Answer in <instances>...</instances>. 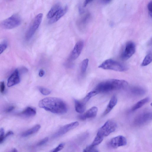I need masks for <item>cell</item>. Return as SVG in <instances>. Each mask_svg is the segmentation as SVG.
Returning <instances> with one entry per match:
<instances>
[{
	"instance_id": "6da1fadb",
	"label": "cell",
	"mask_w": 152,
	"mask_h": 152,
	"mask_svg": "<svg viewBox=\"0 0 152 152\" xmlns=\"http://www.w3.org/2000/svg\"><path fill=\"white\" fill-rule=\"evenodd\" d=\"M39 106L46 111L55 113H65L68 110L66 104L57 97H48L43 99L40 101Z\"/></svg>"
},
{
	"instance_id": "7a4b0ae2",
	"label": "cell",
	"mask_w": 152,
	"mask_h": 152,
	"mask_svg": "<svg viewBox=\"0 0 152 152\" xmlns=\"http://www.w3.org/2000/svg\"><path fill=\"white\" fill-rule=\"evenodd\" d=\"M128 82L125 80L110 79L98 84L94 90L98 94L123 89L127 86Z\"/></svg>"
},
{
	"instance_id": "3957f363",
	"label": "cell",
	"mask_w": 152,
	"mask_h": 152,
	"mask_svg": "<svg viewBox=\"0 0 152 152\" xmlns=\"http://www.w3.org/2000/svg\"><path fill=\"white\" fill-rule=\"evenodd\" d=\"M99 68L106 70H111L118 72H124L128 70L125 65L112 59H107L99 66Z\"/></svg>"
},
{
	"instance_id": "277c9868",
	"label": "cell",
	"mask_w": 152,
	"mask_h": 152,
	"mask_svg": "<svg viewBox=\"0 0 152 152\" xmlns=\"http://www.w3.org/2000/svg\"><path fill=\"white\" fill-rule=\"evenodd\" d=\"M21 19L19 15L14 14L3 21L1 23L2 27L10 30L18 27L21 24Z\"/></svg>"
},
{
	"instance_id": "5b68a950",
	"label": "cell",
	"mask_w": 152,
	"mask_h": 152,
	"mask_svg": "<svg viewBox=\"0 0 152 152\" xmlns=\"http://www.w3.org/2000/svg\"><path fill=\"white\" fill-rule=\"evenodd\" d=\"M117 127L116 123L112 120H109L99 129L97 135L104 138L115 131Z\"/></svg>"
},
{
	"instance_id": "8992f818",
	"label": "cell",
	"mask_w": 152,
	"mask_h": 152,
	"mask_svg": "<svg viewBox=\"0 0 152 152\" xmlns=\"http://www.w3.org/2000/svg\"><path fill=\"white\" fill-rule=\"evenodd\" d=\"M43 17V14L40 13L38 15L35 17L25 36V39L26 40L29 41L32 37L37 30L39 27Z\"/></svg>"
},
{
	"instance_id": "52a82bcc",
	"label": "cell",
	"mask_w": 152,
	"mask_h": 152,
	"mask_svg": "<svg viewBox=\"0 0 152 152\" xmlns=\"http://www.w3.org/2000/svg\"><path fill=\"white\" fill-rule=\"evenodd\" d=\"M152 117L151 112L148 111H144L135 117L134 121V124L137 126L142 125L151 121Z\"/></svg>"
},
{
	"instance_id": "ba28073f",
	"label": "cell",
	"mask_w": 152,
	"mask_h": 152,
	"mask_svg": "<svg viewBox=\"0 0 152 152\" xmlns=\"http://www.w3.org/2000/svg\"><path fill=\"white\" fill-rule=\"evenodd\" d=\"M135 52V46L133 42L126 43L121 55V58L123 60H127L134 54Z\"/></svg>"
},
{
	"instance_id": "9c48e42d",
	"label": "cell",
	"mask_w": 152,
	"mask_h": 152,
	"mask_svg": "<svg viewBox=\"0 0 152 152\" xmlns=\"http://www.w3.org/2000/svg\"><path fill=\"white\" fill-rule=\"evenodd\" d=\"M127 143V140L126 138L123 136L119 135L112 139L108 145L112 148L116 149L125 146Z\"/></svg>"
},
{
	"instance_id": "30bf717a",
	"label": "cell",
	"mask_w": 152,
	"mask_h": 152,
	"mask_svg": "<svg viewBox=\"0 0 152 152\" xmlns=\"http://www.w3.org/2000/svg\"><path fill=\"white\" fill-rule=\"evenodd\" d=\"M84 45L82 41H78L75 45L68 59L72 61L78 58L81 54Z\"/></svg>"
},
{
	"instance_id": "8fae6325",
	"label": "cell",
	"mask_w": 152,
	"mask_h": 152,
	"mask_svg": "<svg viewBox=\"0 0 152 152\" xmlns=\"http://www.w3.org/2000/svg\"><path fill=\"white\" fill-rule=\"evenodd\" d=\"M79 124V123L78 122H76L63 126L55 134L54 137H57L61 136L69 131L77 127Z\"/></svg>"
},
{
	"instance_id": "7c38bea8",
	"label": "cell",
	"mask_w": 152,
	"mask_h": 152,
	"mask_svg": "<svg viewBox=\"0 0 152 152\" xmlns=\"http://www.w3.org/2000/svg\"><path fill=\"white\" fill-rule=\"evenodd\" d=\"M21 81L19 72L17 69L12 73L8 80L7 85L10 87L19 84Z\"/></svg>"
},
{
	"instance_id": "4fadbf2b",
	"label": "cell",
	"mask_w": 152,
	"mask_h": 152,
	"mask_svg": "<svg viewBox=\"0 0 152 152\" xmlns=\"http://www.w3.org/2000/svg\"><path fill=\"white\" fill-rule=\"evenodd\" d=\"M68 10V7L66 6L64 8H61L57 12L55 15L49 21V23L53 24L57 22L66 14Z\"/></svg>"
},
{
	"instance_id": "5bb4252c",
	"label": "cell",
	"mask_w": 152,
	"mask_h": 152,
	"mask_svg": "<svg viewBox=\"0 0 152 152\" xmlns=\"http://www.w3.org/2000/svg\"><path fill=\"white\" fill-rule=\"evenodd\" d=\"M75 108L76 111L79 113H82L85 111L86 102L83 99L82 100L75 99Z\"/></svg>"
},
{
	"instance_id": "9a60e30c",
	"label": "cell",
	"mask_w": 152,
	"mask_h": 152,
	"mask_svg": "<svg viewBox=\"0 0 152 152\" xmlns=\"http://www.w3.org/2000/svg\"><path fill=\"white\" fill-rule=\"evenodd\" d=\"M118 101L117 98L116 96H113L110 100L108 105L103 113V116L107 115L117 105Z\"/></svg>"
},
{
	"instance_id": "2e32d148",
	"label": "cell",
	"mask_w": 152,
	"mask_h": 152,
	"mask_svg": "<svg viewBox=\"0 0 152 152\" xmlns=\"http://www.w3.org/2000/svg\"><path fill=\"white\" fill-rule=\"evenodd\" d=\"M131 93L136 96H142L146 92V90L142 87L137 86H133L131 89Z\"/></svg>"
},
{
	"instance_id": "e0dca14e",
	"label": "cell",
	"mask_w": 152,
	"mask_h": 152,
	"mask_svg": "<svg viewBox=\"0 0 152 152\" xmlns=\"http://www.w3.org/2000/svg\"><path fill=\"white\" fill-rule=\"evenodd\" d=\"M61 8V5L59 3H57L48 12L47 15L48 18L49 19L52 18Z\"/></svg>"
},
{
	"instance_id": "ac0fdd59",
	"label": "cell",
	"mask_w": 152,
	"mask_h": 152,
	"mask_svg": "<svg viewBox=\"0 0 152 152\" xmlns=\"http://www.w3.org/2000/svg\"><path fill=\"white\" fill-rule=\"evenodd\" d=\"M150 100L149 97H146L139 101L132 107V111H135L142 107L144 105L148 103Z\"/></svg>"
},
{
	"instance_id": "d6986e66",
	"label": "cell",
	"mask_w": 152,
	"mask_h": 152,
	"mask_svg": "<svg viewBox=\"0 0 152 152\" xmlns=\"http://www.w3.org/2000/svg\"><path fill=\"white\" fill-rule=\"evenodd\" d=\"M41 126L39 124H37L32 128L23 133L22 136L23 137H26L34 134L40 130Z\"/></svg>"
},
{
	"instance_id": "ffe728a7",
	"label": "cell",
	"mask_w": 152,
	"mask_h": 152,
	"mask_svg": "<svg viewBox=\"0 0 152 152\" xmlns=\"http://www.w3.org/2000/svg\"><path fill=\"white\" fill-rule=\"evenodd\" d=\"M36 111L35 108L31 107H28L21 113L22 115L24 116L30 117L35 116Z\"/></svg>"
},
{
	"instance_id": "44dd1931",
	"label": "cell",
	"mask_w": 152,
	"mask_h": 152,
	"mask_svg": "<svg viewBox=\"0 0 152 152\" xmlns=\"http://www.w3.org/2000/svg\"><path fill=\"white\" fill-rule=\"evenodd\" d=\"M98 111L97 108L95 106L93 107L88 110L85 115L87 118H91L96 116Z\"/></svg>"
},
{
	"instance_id": "7402d4cb",
	"label": "cell",
	"mask_w": 152,
	"mask_h": 152,
	"mask_svg": "<svg viewBox=\"0 0 152 152\" xmlns=\"http://www.w3.org/2000/svg\"><path fill=\"white\" fill-rule=\"evenodd\" d=\"M88 59H87L84 60L82 62L80 66V75L83 77L85 75L88 65Z\"/></svg>"
},
{
	"instance_id": "603a6c76",
	"label": "cell",
	"mask_w": 152,
	"mask_h": 152,
	"mask_svg": "<svg viewBox=\"0 0 152 152\" xmlns=\"http://www.w3.org/2000/svg\"><path fill=\"white\" fill-rule=\"evenodd\" d=\"M152 60V55L151 53H150L145 57L142 63V66L144 67L148 65L151 62Z\"/></svg>"
},
{
	"instance_id": "cb8c5ba5",
	"label": "cell",
	"mask_w": 152,
	"mask_h": 152,
	"mask_svg": "<svg viewBox=\"0 0 152 152\" xmlns=\"http://www.w3.org/2000/svg\"><path fill=\"white\" fill-rule=\"evenodd\" d=\"M104 138V137L97 135L91 145L94 146H96L102 142Z\"/></svg>"
},
{
	"instance_id": "d4e9b609",
	"label": "cell",
	"mask_w": 152,
	"mask_h": 152,
	"mask_svg": "<svg viewBox=\"0 0 152 152\" xmlns=\"http://www.w3.org/2000/svg\"><path fill=\"white\" fill-rule=\"evenodd\" d=\"M8 47V43L6 41H4L0 44V55Z\"/></svg>"
},
{
	"instance_id": "484cf974",
	"label": "cell",
	"mask_w": 152,
	"mask_h": 152,
	"mask_svg": "<svg viewBox=\"0 0 152 152\" xmlns=\"http://www.w3.org/2000/svg\"><path fill=\"white\" fill-rule=\"evenodd\" d=\"M39 89L41 93L44 95H48L51 93V91L47 88L43 87H39Z\"/></svg>"
},
{
	"instance_id": "4316f807",
	"label": "cell",
	"mask_w": 152,
	"mask_h": 152,
	"mask_svg": "<svg viewBox=\"0 0 152 152\" xmlns=\"http://www.w3.org/2000/svg\"><path fill=\"white\" fill-rule=\"evenodd\" d=\"M84 152H97L98 151L96 148V146H94L91 145L87 146L85 149L84 150Z\"/></svg>"
},
{
	"instance_id": "83f0119b",
	"label": "cell",
	"mask_w": 152,
	"mask_h": 152,
	"mask_svg": "<svg viewBox=\"0 0 152 152\" xmlns=\"http://www.w3.org/2000/svg\"><path fill=\"white\" fill-rule=\"evenodd\" d=\"M65 144L64 143H61L59 144L57 147L51 151L53 152H57L61 150L64 147Z\"/></svg>"
},
{
	"instance_id": "f1b7e54d",
	"label": "cell",
	"mask_w": 152,
	"mask_h": 152,
	"mask_svg": "<svg viewBox=\"0 0 152 152\" xmlns=\"http://www.w3.org/2000/svg\"><path fill=\"white\" fill-rule=\"evenodd\" d=\"M5 140V131L3 128L0 129V143Z\"/></svg>"
},
{
	"instance_id": "f546056e",
	"label": "cell",
	"mask_w": 152,
	"mask_h": 152,
	"mask_svg": "<svg viewBox=\"0 0 152 152\" xmlns=\"http://www.w3.org/2000/svg\"><path fill=\"white\" fill-rule=\"evenodd\" d=\"M98 93L94 90L88 93L86 95V97L88 99H90L92 97H93Z\"/></svg>"
},
{
	"instance_id": "4dcf8cb0",
	"label": "cell",
	"mask_w": 152,
	"mask_h": 152,
	"mask_svg": "<svg viewBox=\"0 0 152 152\" xmlns=\"http://www.w3.org/2000/svg\"><path fill=\"white\" fill-rule=\"evenodd\" d=\"M5 85L4 81H2L0 82V92L3 93L5 90Z\"/></svg>"
},
{
	"instance_id": "1f68e13d",
	"label": "cell",
	"mask_w": 152,
	"mask_h": 152,
	"mask_svg": "<svg viewBox=\"0 0 152 152\" xmlns=\"http://www.w3.org/2000/svg\"><path fill=\"white\" fill-rule=\"evenodd\" d=\"M48 137H45V138L43 139V140L40 141L37 144V146H41L43 145L44 144L46 143L48 141Z\"/></svg>"
},
{
	"instance_id": "d6a6232c",
	"label": "cell",
	"mask_w": 152,
	"mask_h": 152,
	"mask_svg": "<svg viewBox=\"0 0 152 152\" xmlns=\"http://www.w3.org/2000/svg\"><path fill=\"white\" fill-rule=\"evenodd\" d=\"M148 9L149 12V14L152 17V1H151L150 2L148 5Z\"/></svg>"
},
{
	"instance_id": "836d02e7",
	"label": "cell",
	"mask_w": 152,
	"mask_h": 152,
	"mask_svg": "<svg viewBox=\"0 0 152 152\" xmlns=\"http://www.w3.org/2000/svg\"><path fill=\"white\" fill-rule=\"evenodd\" d=\"M15 109V107L13 106H12L8 108L6 111L7 113H9L13 110Z\"/></svg>"
},
{
	"instance_id": "e575fe53",
	"label": "cell",
	"mask_w": 152,
	"mask_h": 152,
	"mask_svg": "<svg viewBox=\"0 0 152 152\" xmlns=\"http://www.w3.org/2000/svg\"><path fill=\"white\" fill-rule=\"evenodd\" d=\"M14 133L13 132L11 131H10L8 132L5 135V139L7 137L13 135Z\"/></svg>"
},
{
	"instance_id": "d590c367",
	"label": "cell",
	"mask_w": 152,
	"mask_h": 152,
	"mask_svg": "<svg viewBox=\"0 0 152 152\" xmlns=\"http://www.w3.org/2000/svg\"><path fill=\"white\" fill-rule=\"evenodd\" d=\"M45 74V72L43 69H41L39 73V75L40 77H42Z\"/></svg>"
},
{
	"instance_id": "8d00e7d4",
	"label": "cell",
	"mask_w": 152,
	"mask_h": 152,
	"mask_svg": "<svg viewBox=\"0 0 152 152\" xmlns=\"http://www.w3.org/2000/svg\"><path fill=\"white\" fill-rule=\"evenodd\" d=\"M93 0H85L84 4V7H86L87 5L91 2Z\"/></svg>"
},
{
	"instance_id": "74e56055",
	"label": "cell",
	"mask_w": 152,
	"mask_h": 152,
	"mask_svg": "<svg viewBox=\"0 0 152 152\" xmlns=\"http://www.w3.org/2000/svg\"><path fill=\"white\" fill-rule=\"evenodd\" d=\"M79 119L82 120H85L86 119L85 114L79 115Z\"/></svg>"
},
{
	"instance_id": "f35d334b",
	"label": "cell",
	"mask_w": 152,
	"mask_h": 152,
	"mask_svg": "<svg viewBox=\"0 0 152 152\" xmlns=\"http://www.w3.org/2000/svg\"><path fill=\"white\" fill-rule=\"evenodd\" d=\"M111 0H103V1L105 3H109Z\"/></svg>"
},
{
	"instance_id": "ab89813d",
	"label": "cell",
	"mask_w": 152,
	"mask_h": 152,
	"mask_svg": "<svg viewBox=\"0 0 152 152\" xmlns=\"http://www.w3.org/2000/svg\"><path fill=\"white\" fill-rule=\"evenodd\" d=\"M12 152H17V150L16 149H12Z\"/></svg>"
}]
</instances>
